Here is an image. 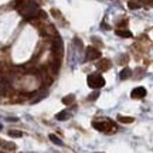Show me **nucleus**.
<instances>
[{"label": "nucleus", "instance_id": "obj_1", "mask_svg": "<svg viewBox=\"0 0 153 153\" xmlns=\"http://www.w3.org/2000/svg\"><path fill=\"white\" fill-rule=\"evenodd\" d=\"M88 87L92 88V89H99V88H102L105 85V79L104 76L98 74V72H94L91 75H88Z\"/></svg>", "mask_w": 153, "mask_h": 153}, {"label": "nucleus", "instance_id": "obj_2", "mask_svg": "<svg viewBox=\"0 0 153 153\" xmlns=\"http://www.w3.org/2000/svg\"><path fill=\"white\" fill-rule=\"evenodd\" d=\"M101 58V51L98 48H95V47H87L85 50V60L87 61H94V60H98Z\"/></svg>", "mask_w": 153, "mask_h": 153}, {"label": "nucleus", "instance_id": "obj_3", "mask_svg": "<svg viewBox=\"0 0 153 153\" xmlns=\"http://www.w3.org/2000/svg\"><path fill=\"white\" fill-rule=\"evenodd\" d=\"M51 48H53V53L57 58H60L62 55V51H64V45H62V41H61L60 37H57L51 44Z\"/></svg>", "mask_w": 153, "mask_h": 153}, {"label": "nucleus", "instance_id": "obj_4", "mask_svg": "<svg viewBox=\"0 0 153 153\" xmlns=\"http://www.w3.org/2000/svg\"><path fill=\"white\" fill-rule=\"evenodd\" d=\"M92 126L99 132H109L111 126H114V123H112L111 120H101V122H97V120H95L92 123Z\"/></svg>", "mask_w": 153, "mask_h": 153}, {"label": "nucleus", "instance_id": "obj_5", "mask_svg": "<svg viewBox=\"0 0 153 153\" xmlns=\"http://www.w3.org/2000/svg\"><path fill=\"white\" fill-rule=\"evenodd\" d=\"M145 97H146V88H143V87H136L131 92V98H133V99H142Z\"/></svg>", "mask_w": 153, "mask_h": 153}, {"label": "nucleus", "instance_id": "obj_6", "mask_svg": "<svg viewBox=\"0 0 153 153\" xmlns=\"http://www.w3.org/2000/svg\"><path fill=\"white\" fill-rule=\"evenodd\" d=\"M97 68H98L99 71H106V70H109L111 68V61L106 60V58L101 60L98 64H97Z\"/></svg>", "mask_w": 153, "mask_h": 153}, {"label": "nucleus", "instance_id": "obj_7", "mask_svg": "<svg viewBox=\"0 0 153 153\" xmlns=\"http://www.w3.org/2000/svg\"><path fill=\"white\" fill-rule=\"evenodd\" d=\"M131 75H132L131 68L125 67V68H123V70H122V71L119 72V79H122V81H123V79H128V78H129Z\"/></svg>", "mask_w": 153, "mask_h": 153}, {"label": "nucleus", "instance_id": "obj_8", "mask_svg": "<svg viewBox=\"0 0 153 153\" xmlns=\"http://www.w3.org/2000/svg\"><path fill=\"white\" fill-rule=\"evenodd\" d=\"M115 33H116L118 37H123V38H131L132 37V33L131 31H128V30H120V28H118Z\"/></svg>", "mask_w": 153, "mask_h": 153}, {"label": "nucleus", "instance_id": "obj_9", "mask_svg": "<svg viewBox=\"0 0 153 153\" xmlns=\"http://www.w3.org/2000/svg\"><path fill=\"white\" fill-rule=\"evenodd\" d=\"M55 118H57V120H67L68 118H70V112L62 111V112H60V114L55 115Z\"/></svg>", "mask_w": 153, "mask_h": 153}, {"label": "nucleus", "instance_id": "obj_10", "mask_svg": "<svg viewBox=\"0 0 153 153\" xmlns=\"http://www.w3.org/2000/svg\"><path fill=\"white\" fill-rule=\"evenodd\" d=\"M74 101H75V95H74V94H70V95H67V97L62 98V104L70 105V104H72Z\"/></svg>", "mask_w": 153, "mask_h": 153}, {"label": "nucleus", "instance_id": "obj_11", "mask_svg": "<svg viewBox=\"0 0 153 153\" xmlns=\"http://www.w3.org/2000/svg\"><path fill=\"white\" fill-rule=\"evenodd\" d=\"M7 87H9V84L4 79H0V95H4L7 92Z\"/></svg>", "mask_w": 153, "mask_h": 153}, {"label": "nucleus", "instance_id": "obj_12", "mask_svg": "<svg viewBox=\"0 0 153 153\" xmlns=\"http://www.w3.org/2000/svg\"><path fill=\"white\" fill-rule=\"evenodd\" d=\"M118 120L122 122V123H132L135 119L131 118V116H122V115H119V116H118Z\"/></svg>", "mask_w": 153, "mask_h": 153}, {"label": "nucleus", "instance_id": "obj_13", "mask_svg": "<svg viewBox=\"0 0 153 153\" xmlns=\"http://www.w3.org/2000/svg\"><path fill=\"white\" fill-rule=\"evenodd\" d=\"M48 137H50V140H51L53 143H55L57 146H62V140H61L58 136H55V135H50Z\"/></svg>", "mask_w": 153, "mask_h": 153}, {"label": "nucleus", "instance_id": "obj_14", "mask_svg": "<svg viewBox=\"0 0 153 153\" xmlns=\"http://www.w3.org/2000/svg\"><path fill=\"white\" fill-rule=\"evenodd\" d=\"M9 135H10L11 137H22L23 136V132L16 131V129H10V131H9Z\"/></svg>", "mask_w": 153, "mask_h": 153}, {"label": "nucleus", "instance_id": "obj_15", "mask_svg": "<svg viewBox=\"0 0 153 153\" xmlns=\"http://www.w3.org/2000/svg\"><path fill=\"white\" fill-rule=\"evenodd\" d=\"M128 6H129V9H132V10H137V9H140V4L136 3V1H129Z\"/></svg>", "mask_w": 153, "mask_h": 153}, {"label": "nucleus", "instance_id": "obj_16", "mask_svg": "<svg viewBox=\"0 0 153 153\" xmlns=\"http://www.w3.org/2000/svg\"><path fill=\"white\" fill-rule=\"evenodd\" d=\"M98 97H99V91H95V92H92L89 97H88V99H89V101H95Z\"/></svg>", "mask_w": 153, "mask_h": 153}, {"label": "nucleus", "instance_id": "obj_17", "mask_svg": "<svg viewBox=\"0 0 153 153\" xmlns=\"http://www.w3.org/2000/svg\"><path fill=\"white\" fill-rule=\"evenodd\" d=\"M7 120H9V122H17V118H7Z\"/></svg>", "mask_w": 153, "mask_h": 153}, {"label": "nucleus", "instance_id": "obj_18", "mask_svg": "<svg viewBox=\"0 0 153 153\" xmlns=\"http://www.w3.org/2000/svg\"><path fill=\"white\" fill-rule=\"evenodd\" d=\"M1 129H3V126H1V125H0V131H1Z\"/></svg>", "mask_w": 153, "mask_h": 153}, {"label": "nucleus", "instance_id": "obj_19", "mask_svg": "<svg viewBox=\"0 0 153 153\" xmlns=\"http://www.w3.org/2000/svg\"><path fill=\"white\" fill-rule=\"evenodd\" d=\"M95 153H102V152H95Z\"/></svg>", "mask_w": 153, "mask_h": 153}, {"label": "nucleus", "instance_id": "obj_20", "mask_svg": "<svg viewBox=\"0 0 153 153\" xmlns=\"http://www.w3.org/2000/svg\"><path fill=\"white\" fill-rule=\"evenodd\" d=\"M0 153H1V152H0Z\"/></svg>", "mask_w": 153, "mask_h": 153}]
</instances>
